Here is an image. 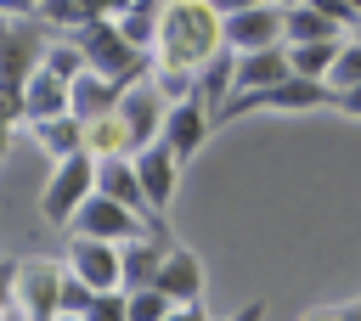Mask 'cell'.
Here are the masks:
<instances>
[{
    "mask_svg": "<svg viewBox=\"0 0 361 321\" xmlns=\"http://www.w3.org/2000/svg\"><path fill=\"white\" fill-rule=\"evenodd\" d=\"M226 45V11L214 0H169L158 23V62L169 68H203Z\"/></svg>",
    "mask_w": 361,
    "mask_h": 321,
    "instance_id": "obj_1",
    "label": "cell"
},
{
    "mask_svg": "<svg viewBox=\"0 0 361 321\" xmlns=\"http://www.w3.org/2000/svg\"><path fill=\"white\" fill-rule=\"evenodd\" d=\"M73 34H79V45H85L90 68L113 73L118 84H135V79L152 68V62H147V45H135V39L118 28V17H90V23H79Z\"/></svg>",
    "mask_w": 361,
    "mask_h": 321,
    "instance_id": "obj_2",
    "label": "cell"
},
{
    "mask_svg": "<svg viewBox=\"0 0 361 321\" xmlns=\"http://www.w3.org/2000/svg\"><path fill=\"white\" fill-rule=\"evenodd\" d=\"M90 191H96V152L85 146V152L51 163V180H45V191H39V214H45L51 225H73V214H79V203H85Z\"/></svg>",
    "mask_w": 361,
    "mask_h": 321,
    "instance_id": "obj_3",
    "label": "cell"
},
{
    "mask_svg": "<svg viewBox=\"0 0 361 321\" xmlns=\"http://www.w3.org/2000/svg\"><path fill=\"white\" fill-rule=\"evenodd\" d=\"M62 276L51 259H28V265H11L6 276V315L23 321V315H62Z\"/></svg>",
    "mask_w": 361,
    "mask_h": 321,
    "instance_id": "obj_4",
    "label": "cell"
},
{
    "mask_svg": "<svg viewBox=\"0 0 361 321\" xmlns=\"http://www.w3.org/2000/svg\"><path fill=\"white\" fill-rule=\"evenodd\" d=\"M152 225H164V220H158V214L141 220L130 203H118V197H107V191H90V197L79 203V214H73V231H90V237H107V242H130V237H141V231H152Z\"/></svg>",
    "mask_w": 361,
    "mask_h": 321,
    "instance_id": "obj_5",
    "label": "cell"
},
{
    "mask_svg": "<svg viewBox=\"0 0 361 321\" xmlns=\"http://www.w3.org/2000/svg\"><path fill=\"white\" fill-rule=\"evenodd\" d=\"M282 39H288V6L282 0H259V6L226 17V45H237V51H259V45H282Z\"/></svg>",
    "mask_w": 361,
    "mask_h": 321,
    "instance_id": "obj_6",
    "label": "cell"
},
{
    "mask_svg": "<svg viewBox=\"0 0 361 321\" xmlns=\"http://www.w3.org/2000/svg\"><path fill=\"white\" fill-rule=\"evenodd\" d=\"M68 265H73L90 287H124V242L73 231V242H68Z\"/></svg>",
    "mask_w": 361,
    "mask_h": 321,
    "instance_id": "obj_7",
    "label": "cell"
},
{
    "mask_svg": "<svg viewBox=\"0 0 361 321\" xmlns=\"http://www.w3.org/2000/svg\"><path fill=\"white\" fill-rule=\"evenodd\" d=\"M180 152L158 135L152 146H141L135 152V169H141V186H147V203H152V214H164L169 203H175V180H180Z\"/></svg>",
    "mask_w": 361,
    "mask_h": 321,
    "instance_id": "obj_8",
    "label": "cell"
},
{
    "mask_svg": "<svg viewBox=\"0 0 361 321\" xmlns=\"http://www.w3.org/2000/svg\"><path fill=\"white\" fill-rule=\"evenodd\" d=\"M118 113H124V124H130V135H135V152L141 146H152L158 135H164V118H169V96L158 90V84H130L124 90V101H118Z\"/></svg>",
    "mask_w": 361,
    "mask_h": 321,
    "instance_id": "obj_9",
    "label": "cell"
},
{
    "mask_svg": "<svg viewBox=\"0 0 361 321\" xmlns=\"http://www.w3.org/2000/svg\"><path fill=\"white\" fill-rule=\"evenodd\" d=\"M158 287L197 321V315H209L203 310V265H197V253L192 248H169L164 253V270H158Z\"/></svg>",
    "mask_w": 361,
    "mask_h": 321,
    "instance_id": "obj_10",
    "label": "cell"
},
{
    "mask_svg": "<svg viewBox=\"0 0 361 321\" xmlns=\"http://www.w3.org/2000/svg\"><path fill=\"white\" fill-rule=\"evenodd\" d=\"M23 113H28V124L56 118V113H73V79H62V73H51V68L39 62L34 79L23 84Z\"/></svg>",
    "mask_w": 361,
    "mask_h": 321,
    "instance_id": "obj_11",
    "label": "cell"
},
{
    "mask_svg": "<svg viewBox=\"0 0 361 321\" xmlns=\"http://www.w3.org/2000/svg\"><path fill=\"white\" fill-rule=\"evenodd\" d=\"M209 124H214V113H209V101H203V96L169 101V118H164V141H169V146H175L180 158H192V152L203 146Z\"/></svg>",
    "mask_w": 361,
    "mask_h": 321,
    "instance_id": "obj_12",
    "label": "cell"
},
{
    "mask_svg": "<svg viewBox=\"0 0 361 321\" xmlns=\"http://www.w3.org/2000/svg\"><path fill=\"white\" fill-rule=\"evenodd\" d=\"M96 191L130 203L135 214H147V186H141V169H135V152H113V158H96Z\"/></svg>",
    "mask_w": 361,
    "mask_h": 321,
    "instance_id": "obj_13",
    "label": "cell"
},
{
    "mask_svg": "<svg viewBox=\"0 0 361 321\" xmlns=\"http://www.w3.org/2000/svg\"><path fill=\"white\" fill-rule=\"evenodd\" d=\"M124 90H130V84H118L113 73H102V68H85V73L73 79V113L90 124V118L113 113V107L124 101Z\"/></svg>",
    "mask_w": 361,
    "mask_h": 321,
    "instance_id": "obj_14",
    "label": "cell"
},
{
    "mask_svg": "<svg viewBox=\"0 0 361 321\" xmlns=\"http://www.w3.org/2000/svg\"><path fill=\"white\" fill-rule=\"evenodd\" d=\"M293 73V56H288V39L282 45H259V51H243L237 56V90H254V84H276Z\"/></svg>",
    "mask_w": 361,
    "mask_h": 321,
    "instance_id": "obj_15",
    "label": "cell"
},
{
    "mask_svg": "<svg viewBox=\"0 0 361 321\" xmlns=\"http://www.w3.org/2000/svg\"><path fill=\"white\" fill-rule=\"evenodd\" d=\"M34 141H39V152L56 163V158H73V152H85V118L79 113H56V118H39L34 124Z\"/></svg>",
    "mask_w": 361,
    "mask_h": 321,
    "instance_id": "obj_16",
    "label": "cell"
},
{
    "mask_svg": "<svg viewBox=\"0 0 361 321\" xmlns=\"http://www.w3.org/2000/svg\"><path fill=\"white\" fill-rule=\"evenodd\" d=\"M237 56H243L237 45H220V51L197 68V96L209 101V113H214V101H226V96L237 90Z\"/></svg>",
    "mask_w": 361,
    "mask_h": 321,
    "instance_id": "obj_17",
    "label": "cell"
},
{
    "mask_svg": "<svg viewBox=\"0 0 361 321\" xmlns=\"http://www.w3.org/2000/svg\"><path fill=\"white\" fill-rule=\"evenodd\" d=\"M350 28L338 17H327L316 0H293L288 6V39H344Z\"/></svg>",
    "mask_w": 361,
    "mask_h": 321,
    "instance_id": "obj_18",
    "label": "cell"
},
{
    "mask_svg": "<svg viewBox=\"0 0 361 321\" xmlns=\"http://www.w3.org/2000/svg\"><path fill=\"white\" fill-rule=\"evenodd\" d=\"M85 146H90L96 158H113V152H135V135H130L124 113L113 107V113H102V118L85 124Z\"/></svg>",
    "mask_w": 361,
    "mask_h": 321,
    "instance_id": "obj_19",
    "label": "cell"
},
{
    "mask_svg": "<svg viewBox=\"0 0 361 321\" xmlns=\"http://www.w3.org/2000/svg\"><path fill=\"white\" fill-rule=\"evenodd\" d=\"M350 39V34H344ZM344 39H288V56H293V73H310V79H327L333 62H338V45Z\"/></svg>",
    "mask_w": 361,
    "mask_h": 321,
    "instance_id": "obj_20",
    "label": "cell"
},
{
    "mask_svg": "<svg viewBox=\"0 0 361 321\" xmlns=\"http://www.w3.org/2000/svg\"><path fill=\"white\" fill-rule=\"evenodd\" d=\"M45 68H51V73H62V79H79V73L90 68V56H85L79 34H62V39H51V45H45Z\"/></svg>",
    "mask_w": 361,
    "mask_h": 321,
    "instance_id": "obj_21",
    "label": "cell"
},
{
    "mask_svg": "<svg viewBox=\"0 0 361 321\" xmlns=\"http://www.w3.org/2000/svg\"><path fill=\"white\" fill-rule=\"evenodd\" d=\"M327 84H333V90H350V84H361V39H355V34L338 45V62H333Z\"/></svg>",
    "mask_w": 361,
    "mask_h": 321,
    "instance_id": "obj_22",
    "label": "cell"
},
{
    "mask_svg": "<svg viewBox=\"0 0 361 321\" xmlns=\"http://www.w3.org/2000/svg\"><path fill=\"white\" fill-rule=\"evenodd\" d=\"M90 304H96V287L68 265V276H62V315H90Z\"/></svg>",
    "mask_w": 361,
    "mask_h": 321,
    "instance_id": "obj_23",
    "label": "cell"
},
{
    "mask_svg": "<svg viewBox=\"0 0 361 321\" xmlns=\"http://www.w3.org/2000/svg\"><path fill=\"white\" fill-rule=\"evenodd\" d=\"M175 310H180V304H175V298H169V293H164L158 282H152V287H135V293H130V315H141V321H152V315H175Z\"/></svg>",
    "mask_w": 361,
    "mask_h": 321,
    "instance_id": "obj_24",
    "label": "cell"
},
{
    "mask_svg": "<svg viewBox=\"0 0 361 321\" xmlns=\"http://www.w3.org/2000/svg\"><path fill=\"white\" fill-rule=\"evenodd\" d=\"M39 23L79 28V23H90V6H85V0H45V6H39Z\"/></svg>",
    "mask_w": 361,
    "mask_h": 321,
    "instance_id": "obj_25",
    "label": "cell"
},
{
    "mask_svg": "<svg viewBox=\"0 0 361 321\" xmlns=\"http://www.w3.org/2000/svg\"><path fill=\"white\" fill-rule=\"evenodd\" d=\"M333 107H338V113H350V118H361V84H350V90H333Z\"/></svg>",
    "mask_w": 361,
    "mask_h": 321,
    "instance_id": "obj_26",
    "label": "cell"
},
{
    "mask_svg": "<svg viewBox=\"0 0 361 321\" xmlns=\"http://www.w3.org/2000/svg\"><path fill=\"white\" fill-rule=\"evenodd\" d=\"M0 6H6V17H39L45 0H0Z\"/></svg>",
    "mask_w": 361,
    "mask_h": 321,
    "instance_id": "obj_27",
    "label": "cell"
},
{
    "mask_svg": "<svg viewBox=\"0 0 361 321\" xmlns=\"http://www.w3.org/2000/svg\"><path fill=\"white\" fill-rule=\"evenodd\" d=\"M214 6H220V11L231 17V11H248V6H259V0H214Z\"/></svg>",
    "mask_w": 361,
    "mask_h": 321,
    "instance_id": "obj_28",
    "label": "cell"
},
{
    "mask_svg": "<svg viewBox=\"0 0 361 321\" xmlns=\"http://www.w3.org/2000/svg\"><path fill=\"white\" fill-rule=\"evenodd\" d=\"M350 6H355V11H361V0H350Z\"/></svg>",
    "mask_w": 361,
    "mask_h": 321,
    "instance_id": "obj_29",
    "label": "cell"
},
{
    "mask_svg": "<svg viewBox=\"0 0 361 321\" xmlns=\"http://www.w3.org/2000/svg\"><path fill=\"white\" fill-rule=\"evenodd\" d=\"M355 39H361V23H355Z\"/></svg>",
    "mask_w": 361,
    "mask_h": 321,
    "instance_id": "obj_30",
    "label": "cell"
},
{
    "mask_svg": "<svg viewBox=\"0 0 361 321\" xmlns=\"http://www.w3.org/2000/svg\"><path fill=\"white\" fill-rule=\"evenodd\" d=\"M282 6H293V0H282Z\"/></svg>",
    "mask_w": 361,
    "mask_h": 321,
    "instance_id": "obj_31",
    "label": "cell"
}]
</instances>
